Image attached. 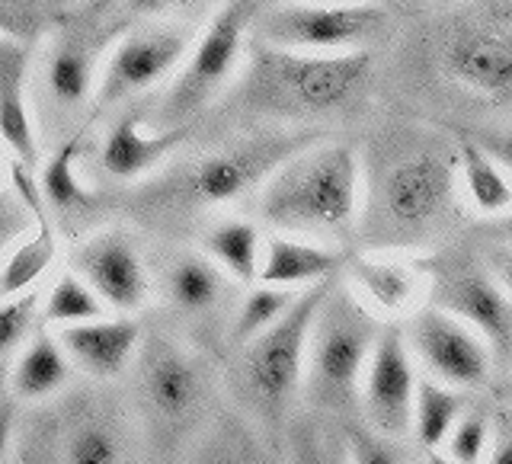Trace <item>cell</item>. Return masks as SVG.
<instances>
[{
	"mask_svg": "<svg viewBox=\"0 0 512 464\" xmlns=\"http://www.w3.org/2000/svg\"><path fill=\"white\" fill-rule=\"evenodd\" d=\"M260 218L282 234L343 244L362 221V157L340 141L311 144L260 186Z\"/></svg>",
	"mask_w": 512,
	"mask_h": 464,
	"instance_id": "6da1fadb",
	"label": "cell"
},
{
	"mask_svg": "<svg viewBox=\"0 0 512 464\" xmlns=\"http://www.w3.org/2000/svg\"><path fill=\"white\" fill-rule=\"evenodd\" d=\"M458 173V148H445L442 141H410L391 154L362 212L368 240L378 247H410L442 228L455 212Z\"/></svg>",
	"mask_w": 512,
	"mask_h": 464,
	"instance_id": "7a4b0ae2",
	"label": "cell"
},
{
	"mask_svg": "<svg viewBox=\"0 0 512 464\" xmlns=\"http://www.w3.org/2000/svg\"><path fill=\"white\" fill-rule=\"evenodd\" d=\"M368 74V52H292L269 42H256L247 58V74L240 84L244 103L272 116H317L346 106Z\"/></svg>",
	"mask_w": 512,
	"mask_h": 464,
	"instance_id": "3957f363",
	"label": "cell"
},
{
	"mask_svg": "<svg viewBox=\"0 0 512 464\" xmlns=\"http://www.w3.org/2000/svg\"><path fill=\"white\" fill-rule=\"evenodd\" d=\"M314 135H260L208 151L173 167L157 183L141 189V205L160 212H202L237 202L250 189L263 186L269 173L298 151L311 148Z\"/></svg>",
	"mask_w": 512,
	"mask_h": 464,
	"instance_id": "277c9868",
	"label": "cell"
},
{
	"mask_svg": "<svg viewBox=\"0 0 512 464\" xmlns=\"http://www.w3.org/2000/svg\"><path fill=\"white\" fill-rule=\"evenodd\" d=\"M378 336V320L356 298V292L333 285L311 333L304 400L324 413L356 407Z\"/></svg>",
	"mask_w": 512,
	"mask_h": 464,
	"instance_id": "5b68a950",
	"label": "cell"
},
{
	"mask_svg": "<svg viewBox=\"0 0 512 464\" xmlns=\"http://www.w3.org/2000/svg\"><path fill=\"white\" fill-rule=\"evenodd\" d=\"M333 285L336 282L327 279L304 288L276 324L247 346H240L244 349L240 352V388H244L247 404L269 423H276L292 407L298 391H304L311 333Z\"/></svg>",
	"mask_w": 512,
	"mask_h": 464,
	"instance_id": "8992f818",
	"label": "cell"
},
{
	"mask_svg": "<svg viewBox=\"0 0 512 464\" xmlns=\"http://www.w3.org/2000/svg\"><path fill=\"white\" fill-rule=\"evenodd\" d=\"M256 10H260L256 0H224L212 13V20L205 23L199 42L192 45L189 58L164 96V106H160L164 128L186 125L231 84L240 58H244V39L256 20Z\"/></svg>",
	"mask_w": 512,
	"mask_h": 464,
	"instance_id": "52a82bcc",
	"label": "cell"
},
{
	"mask_svg": "<svg viewBox=\"0 0 512 464\" xmlns=\"http://www.w3.org/2000/svg\"><path fill=\"white\" fill-rule=\"evenodd\" d=\"M135 362V391L144 420L164 436H183L208 400V368L196 352L167 336L144 340Z\"/></svg>",
	"mask_w": 512,
	"mask_h": 464,
	"instance_id": "ba28073f",
	"label": "cell"
},
{
	"mask_svg": "<svg viewBox=\"0 0 512 464\" xmlns=\"http://www.w3.org/2000/svg\"><path fill=\"white\" fill-rule=\"evenodd\" d=\"M445 77L490 106L512 109V23L496 16H455L439 39Z\"/></svg>",
	"mask_w": 512,
	"mask_h": 464,
	"instance_id": "9c48e42d",
	"label": "cell"
},
{
	"mask_svg": "<svg viewBox=\"0 0 512 464\" xmlns=\"http://www.w3.org/2000/svg\"><path fill=\"white\" fill-rule=\"evenodd\" d=\"M388 26L372 0H343V4H282L260 20V42L292 48V52H356Z\"/></svg>",
	"mask_w": 512,
	"mask_h": 464,
	"instance_id": "30bf717a",
	"label": "cell"
},
{
	"mask_svg": "<svg viewBox=\"0 0 512 464\" xmlns=\"http://www.w3.org/2000/svg\"><path fill=\"white\" fill-rule=\"evenodd\" d=\"M407 343L413 356L429 368L432 378L455 384V388L477 391L493 375L496 359L490 343L439 304L420 308L410 317Z\"/></svg>",
	"mask_w": 512,
	"mask_h": 464,
	"instance_id": "8fae6325",
	"label": "cell"
},
{
	"mask_svg": "<svg viewBox=\"0 0 512 464\" xmlns=\"http://www.w3.org/2000/svg\"><path fill=\"white\" fill-rule=\"evenodd\" d=\"M189 29L157 26L128 32L112 48L100 84H96V106H116L128 96L157 87L189 58Z\"/></svg>",
	"mask_w": 512,
	"mask_h": 464,
	"instance_id": "7c38bea8",
	"label": "cell"
},
{
	"mask_svg": "<svg viewBox=\"0 0 512 464\" xmlns=\"http://www.w3.org/2000/svg\"><path fill=\"white\" fill-rule=\"evenodd\" d=\"M432 298L484 336L496 362L512 365V298L490 269L471 263L448 266L432 282Z\"/></svg>",
	"mask_w": 512,
	"mask_h": 464,
	"instance_id": "4fadbf2b",
	"label": "cell"
},
{
	"mask_svg": "<svg viewBox=\"0 0 512 464\" xmlns=\"http://www.w3.org/2000/svg\"><path fill=\"white\" fill-rule=\"evenodd\" d=\"M416 384L420 378L413 372L407 336L400 330H384L362 378V407L368 426L388 439H404L407 432H413Z\"/></svg>",
	"mask_w": 512,
	"mask_h": 464,
	"instance_id": "5bb4252c",
	"label": "cell"
},
{
	"mask_svg": "<svg viewBox=\"0 0 512 464\" xmlns=\"http://www.w3.org/2000/svg\"><path fill=\"white\" fill-rule=\"evenodd\" d=\"M71 269L84 276L112 311H138L151 292L148 266L128 231L109 228L71 250Z\"/></svg>",
	"mask_w": 512,
	"mask_h": 464,
	"instance_id": "9a60e30c",
	"label": "cell"
},
{
	"mask_svg": "<svg viewBox=\"0 0 512 464\" xmlns=\"http://www.w3.org/2000/svg\"><path fill=\"white\" fill-rule=\"evenodd\" d=\"M429 276L423 260L404 253H362L349 260V285L368 311L397 317L416 314Z\"/></svg>",
	"mask_w": 512,
	"mask_h": 464,
	"instance_id": "2e32d148",
	"label": "cell"
},
{
	"mask_svg": "<svg viewBox=\"0 0 512 464\" xmlns=\"http://www.w3.org/2000/svg\"><path fill=\"white\" fill-rule=\"evenodd\" d=\"M55 336L80 372L100 381L119 378L138 359L141 349V327L132 317H96L84 324L58 327Z\"/></svg>",
	"mask_w": 512,
	"mask_h": 464,
	"instance_id": "e0dca14e",
	"label": "cell"
},
{
	"mask_svg": "<svg viewBox=\"0 0 512 464\" xmlns=\"http://www.w3.org/2000/svg\"><path fill=\"white\" fill-rule=\"evenodd\" d=\"M231 282L234 279L208 253L202 256L192 250H176L157 266V288L167 308L196 320L215 314L228 301Z\"/></svg>",
	"mask_w": 512,
	"mask_h": 464,
	"instance_id": "ac0fdd59",
	"label": "cell"
},
{
	"mask_svg": "<svg viewBox=\"0 0 512 464\" xmlns=\"http://www.w3.org/2000/svg\"><path fill=\"white\" fill-rule=\"evenodd\" d=\"M125 420L109 407L74 404L61 420L58 464H128Z\"/></svg>",
	"mask_w": 512,
	"mask_h": 464,
	"instance_id": "d6986e66",
	"label": "cell"
},
{
	"mask_svg": "<svg viewBox=\"0 0 512 464\" xmlns=\"http://www.w3.org/2000/svg\"><path fill=\"white\" fill-rule=\"evenodd\" d=\"M189 138L186 125L160 128V132H144L141 112L132 109L109 128V135L100 148V164L116 180H138L160 160H167L180 144Z\"/></svg>",
	"mask_w": 512,
	"mask_h": 464,
	"instance_id": "ffe728a7",
	"label": "cell"
},
{
	"mask_svg": "<svg viewBox=\"0 0 512 464\" xmlns=\"http://www.w3.org/2000/svg\"><path fill=\"white\" fill-rule=\"evenodd\" d=\"M340 266L343 256L330 244H317V240H304L292 234H272L266 237L263 247L260 282L304 292V288H311L317 282L333 279Z\"/></svg>",
	"mask_w": 512,
	"mask_h": 464,
	"instance_id": "44dd1931",
	"label": "cell"
},
{
	"mask_svg": "<svg viewBox=\"0 0 512 464\" xmlns=\"http://www.w3.org/2000/svg\"><path fill=\"white\" fill-rule=\"evenodd\" d=\"M26 77H29L26 45H20L13 36H4V42H0V128H4L7 151L32 167L39 160V141L29 119Z\"/></svg>",
	"mask_w": 512,
	"mask_h": 464,
	"instance_id": "7402d4cb",
	"label": "cell"
},
{
	"mask_svg": "<svg viewBox=\"0 0 512 464\" xmlns=\"http://www.w3.org/2000/svg\"><path fill=\"white\" fill-rule=\"evenodd\" d=\"M42 84L55 109L74 112L84 106L93 87L100 84V77H96V42H90L84 32L61 36L52 45V52L45 55Z\"/></svg>",
	"mask_w": 512,
	"mask_h": 464,
	"instance_id": "603a6c76",
	"label": "cell"
},
{
	"mask_svg": "<svg viewBox=\"0 0 512 464\" xmlns=\"http://www.w3.org/2000/svg\"><path fill=\"white\" fill-rule=\"evenodd\" d=\"M71 359L64 346L58 343V336L36 333L23 346V352L16 356L10 368V391L13 397H20L23 404L32 400H48L58 391H64V384L71 381Z\"/></svg>",
	"mask_w": 512,
	"mask_h": 464,
	"instance_id": "cb8c5ba5",
	"label": "cell"
},
{
	"mask_svg": "<svg viewBox=\"0 0 512 464\" xmlns=\"http://www.w3.org/2000/svg\"><path fill=\"white\" fill-rule=\"evenodd\" d=\"M205 253L228 272L237 285H253L260 282V266H263V247L266 237L253 221H221L202 240Z\"/></svg>",
	"mask_w": 512,
	"mask_h": 464,
	"instance_id": "d4e9b609",
	"label": "cell"
},
{
	"mask_svg": "<svg viewBox=\"0 0 512 464\" xmlns=\"http://www.w3.org/2000/svg\"><path fill=\"white\" fill-rule=\"evenodd\" d=\"M464 413H468L464 388H455V384H445L439 378H420L413 404V436L426 452H439Z\"/></svg>",
	"mask_w": 512,
	"mask_h": 464,
	"instance_id": "484cf974",
	"label": "cell"
},
{
	"mask_svg": "<svg viewBox=\"0 0 512 464\" xmlns=\"http://www.w3.org/2000/svg\"><path fill=\"white\" fill-rule=\"evenodd\" d=\"M461 180L468 189V199L480 215H503L512 208V183L509 170L496 160L484 144L461 141Z\"/></svg>",
	"mask_w": 512,
	"mask_h": 464,
	"instance_id": "4316f807",
	"label": "cell"
},
{
	"mask_svg": "<svg viewBox=\"0 0 512 464\" xmlns=\"http://www.w3.org/2000/svg\"><path fill=\"white\" fill-rule=\"evenodd\" d=\"M84 151V132L71 135L61 148L45 160L42 176H39V186L45 192V202L58 208L64 215H74V212H87L93 205V196L87 192L84 180L77 173V157Z\"/></svg>",
	"mask_w": 512,
	"mask_h": 464,
	"instance_id": "83f0119b",
	"label": "cell"
},
{
	"mask_svg": "<svg viewBox=\"0 0 512 464\" xmlns=\"http://www.w3.org/2000/svg\"><path fill=\"white\" fill-rule=\"evenodd\" d=\"M52 263H55V231H52V221H42V224H36L32 234H23L16 244L7 247L4 298L29 292Z\"/></svg>",
	"mask_w": 512,
	"mask_h": 464,
	"instance_id": "f1b7e54d",
	"label": "cell"
},
{
	"mask_svg": "<svg viewBox=\"0 0 512 464\" xmlns=\"http://www.w3.org/2000/svg\"><path fill=\"white\" fill-rule=\"evenodd\" d=\"M106 311H109V304L96 295V288L84 276H77L74 269L61 272L42 304L45 324H55V327L84 324V320L106 317Z\"/></svg>",
	"mask_w": 512,
	"mask_h": 464,
	"instance_id": "f546056e",
	"label": "cell"
},
{
	"mask_svg": "<svg viewBox=\"0 0 512 464\" xmlns=\"http://www.w3.org/2000/svg\"><path fill=\"white\" fill-rule=\"evenodd\" d=\"M301 292L295 288H279V285H263L256 282V288H250L247 298L237 304L234 324H231V343L234 346H247L250 340H256L263 330H269L276 320L292 308Z\"/></svg>",
	"mask_w": 512,
	"mask_h": 464,
	"instance_id": "4dcf8cb0",
	"label": "cell"
},
{
	"mask_svg": "<svg viewBox=\"0 0 512 464\" xmlns=\"http://www.w3.org/2000/svg\"><path fill=\"white\" fill-rule=\"evenodd\" d=\"M288 464H352L349 442L336 439V432L320 420H301L292 429Z\"/></svg>",
	"mask_w": 512,
	"mask_h": 464,
	"instance_id": "1f68e13d",
	"label": "cell"
},
{
	"mask_svg": "<svg viewBox=\"0 0 512 464\" xmlns=\"http://www.w3.org/2000/svg\"><path fill=\"white\" fill-rule=\"evenodd\" d=\"M39 292L29 288V292L10 295L4 298V308H0V352H4V362L10 365L16 356L23 352V346L36 336L39 324Z\"/></svg>",
	"mask_w": 512,
	"mask_h": 464,
	"instance_id": "d6a6232c",
	"label": "cell"
},
{
	"mask_svg": "<svg viewBox=\"0 0 512 464\" xmlns=\"http://www.w3.org/2000/svg\"><path fill=\"white\" fill-rule=\"evenodd\" d=\"M202 464H272L260 448V439H253V432L237 423L224 420L215 429V439L202 448Z\"/></svg>",
	"mask_w": 512,
	"mask_h": 464,
	"instance_id": "836d02e7",
	"label": "cell"
},
{
	"mask_svg": "<svg viewBox=\"0 0 512 464\" xmlns=\"http://www.w3.org/2000/svg\"><path fill=\"white\" fill-rule=\"evenodd\" d=\"M490 432H493V416H487L484 410H468L455 423L452 436L445 439L439 452H445L455 464H484L490 448Z\"/></svg>",
	"mask_w": 512,
	"mask_h": 464,
	"instance_id": "e575fe53",
	"label": "cell"
},
{
	"mask_svg": "<svg viewBox=\"0 0 512 464\" xmlns=\"http://www.w3.org/2000/svg\"><path fill=\"white\" fill-rule=\"evenodd\" d=\"M349 455H352V464H400L394 445L388 436H381L372 426H356L349 429Z\"/></svg>",
	"mask_w": 512,
	"mask_h": 464,
	"instance_id": "d590c367",
	"label": "cell"
},
{
	"mask_svg": "<svg viewBox=\"0 0 512 464\" xmlns=\"http://www.w3.org/2000/svg\"><path fill=\"white\" fill-rule=\"evenodd\" d=\"M484 464H512V410L503 407L493 413V432Z\"/></svg>",
	"mask_w": 512,
	"mask_h": 464,
	"instance_id": "8d00e7d4",
	"label": "cell"
},
{
	"mask_svg": "<svg viewBox=\"0 0 512 464\" xmlns=\"http://www.w3.org/2000/svg\"><path fill=\"white\" fill-rule=\"evenodd\" d=\"M199 4H208V0H125V10L151 16V13H170V10H192Z\"/></svg>",
	"mask_w": 512,
	"mask_h": 464,
	"instance_id": "74e56055",
	"label": "cell"
},
{
	"mask_svg": "<svg viewBox=\"0 0 512 464\" xmlns=\"http://www.w3.org/2000/svg\"><path fill=\"white\" fill-rule=\"evenodd\" d=\"M490 272L506 288V295L512 298V244H503L490 253Z\"/></svg>",
	"mask_w": 512,
	"mask_h": 464,
	"instance_id": "f35d334b",
	"label": "cell"
},
{
	"mask_svg": "<svg viewBox=\"0 0 512 464\" xmlns=\"http://www.w3.org/2000/svg\"><path fill=\"white\" fill-rule=\"evenodd\" d=\"M484 148L500 160V164L509 170V176H512V135H490L487 141H484Z\"/></svg>",
	"mask_w": 512,
	"mask_h": 464,
	"instance_id": "ab89813d",
	"label": "cell"
},
{
	"mask_svg": "<svg viewBox=\"0 0 512 464\" xmlns=\"http://www.w3.org/2000/svg\"><path fill=\"white\" fill-rule=\"evenodd\" d=\"M496 234H500L503 240H509V244H512V208H509V212H503V218L496 221Z\"/></svg>",
	"mask_w": 512,
	"mask_h": 464,
	"instance_id": "60d3db41",
	"label": "cell"
},
{
	"mask_svg": "<svg viewBox=\"0 0 512 464\" xmlns=\"http://www.w3.org/2000/svg\"><path fill=\"white\" fill-rule=\"evenodd\" d=\"M426 464H455L445 452H426Z\"/></svg>",
	"mask_w": 512,
	"mask_h": 464,
	"instance_id": "b9f144b4",
	"label": "cell"
},
{
	"mask_svg": "<svg viewBox=\"0 0 512 464\" xmlns=\"http://www.w3.org/2000/svg\"><path fill=\"white\" fill-rule=\"evenodd\" d=\"M298 4H301V0H298Z\"/></svg>",
	"mask_w": 512,
	"mask_h": 464,
	"instance_id": "7bdbcfd3",
	"label": "cell"
}]
</instances>
